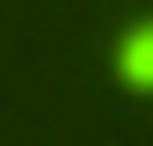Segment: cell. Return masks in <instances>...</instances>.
<instances>
[{
	"label": "cell",
	"instance_id": "6da1fadb",
	"mask_svg": "<svg viewBox=\"0 0 153 146\" xmlns=\"http://www.w3.org/2000/svg\"><path fill=\"white\" fill-rule=\"evenodd\" d=\"M117 80L139 88V95H153V22H131L117 36Z\"/></svg>",
	"mask_w": 153,
	"mask_h": 146
}]
</instances>
